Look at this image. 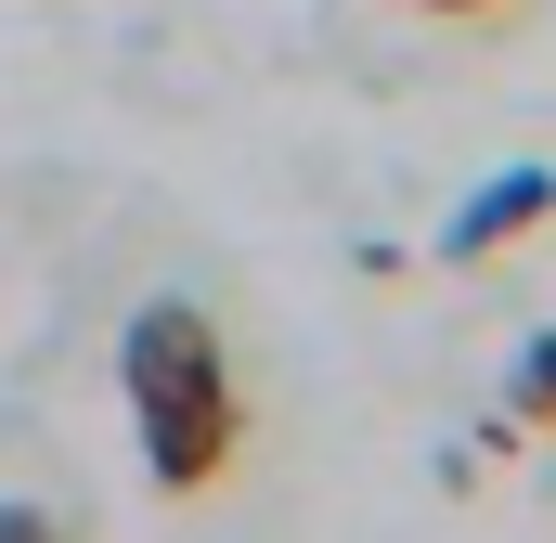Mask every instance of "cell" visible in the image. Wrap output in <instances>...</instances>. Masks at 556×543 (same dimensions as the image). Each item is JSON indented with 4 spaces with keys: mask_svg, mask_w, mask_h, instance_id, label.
<instances>
[{
    "mask_svg": "<svg viewBox=\"0 0 556 543\" xmlns=\"http://www.w3.org/2000/svg\"><path fill=\"white\" fill-rule=\"evenodd\" d=\"M117 402H130L142 479H155L168 505L233 492L260 414H247V363H233V337H220L207 298H142L130 324H117Z\"/></svg>",
    "mask_w": 556,
    "mask_h": 543,
    "instance_id": "cell-1",
    "label": "cell"
},
{
    "mask_svg": "<svg viewBox=\"0 0 556 543\" xmlns=\"http://www.w3.org/2000/svg\"><path fill=\"white\" fill-rule=\"evenodd\" d=\"M531 233H556V168H492L440 220V272H492L505 247H531Z\"/></svg>",
    "mask_w": 556,
    "mask_h": 543,
    "instance_id": "cell-2",
    "label": "cell"
},
{
    "mask_svg": "<svg viewBox=\"0 0 556 543\" xmlns=\"http://www.w3.org/2000/svg\"><path fill=\"white\" fill-rule=\"evenodd\" d=\"M505 427H544L556 440V324L518 337V376H505Z\"/></svg>",
    "mask_w": 556,
    "mask_h": 543,
    "instance_id": "cell-3",
    "label": "cell"
},
{
    "mask_svg": "<svg viewBox=\"0 0 556 543\" xmlns=\"http://www.w3.org/2000/svg\"><path fill=\"white\" fill-rule=\"evenodd\" d=\"M0 543H91V518H65V505H26V492H0Z\"/></svg>",
    "mask_w": 556,
    "mask_h": 543,
    "instance_id": "cell-4",
    "label": "cell"
},
{
    "mask_svg": "<svg viewBox=\"0 0 556 543\" xmlns=\"http://www.w3.org/2000/svg\"><path fill=\"white\" fill-rule=\"evenodd\" d=\"M402 13H427V26H518L531 0H402Z\"/></svg>",
    "mask_w": 556,
    "mask_h": 543,
    "instance_id": "cell-5",
    "label": "cell"
}]
</instances>
